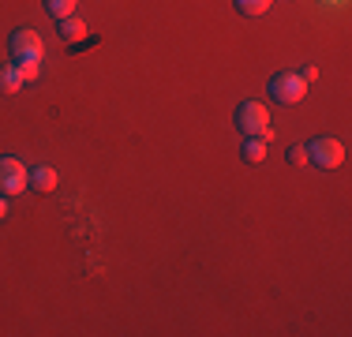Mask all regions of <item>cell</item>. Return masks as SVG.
<instances>
[{"label":"cell","instance_id":"6da1fadb","mask_svg":"<svg viewBox=\"0 0 352 337\" xmlns=\"http://www.w3.org/2000/svg\"><path fill=\"white\" fill-rule=\"evenodd\" d=\"M236 128L244 135H258V139H274L270 128V113L263 101H240L236 105Z\"/></svg>","mask_w":352,"mask_h":337},{"label":"cell","instance_id":"7a4b0ae2","mask_svg":"<svg viewBox=\"0 0 352 337\" xmlns=\"http://www.w3.org/2000/svg\"><path fill=\"white\" fill-rule=\"evenodd\" d=\"M307 162L330 173V168H338L341 162H345V142L333 139V135H318V139L307 142Z\"/></svg>","mask_w":352,"mask_h":337},{"label":"cell","instance_id":"3957f363","mask_svg":"<svg viewBox=\"0 0 352 337\" xmlns=\"http://www.w3.org/2000/svg\"><path fill=\"white\" fill-rule=\"evenodd\" d=\"M8 53H12L15 64H27V61H41V53H45V41H41V34L34 27H19L8 38Z\"/></svg>","mask_w":352,"mask_h":337},{"label":"cell","instance_id":"277c9868","mask_svg":"<svg viewBox=\"0 0 352 337\" xmlns=\"http://www.w3.org/2000/svg\"><path fill=\"white\" fill-rule=\"evenodd\" d=\"M307 94V83L300 79V72H278L270 79V98L278 105H300Z\"/></svg>","mask_w":352,"mask_h":337},{"label":"cell","instance_id":"5b68a950","mask_svg":"<svg viewBox=\"0 0 352 337\" xmlns=\"http://www.w3.org/2000/svg\"><path fill=\"white\" fill-rule=\"evenodd\" d=\"M27 176H30V168L19 157H0V195L4 199L23 195L27 191Z\"/></svg>","mask_w":352,"mask_h":337},{"label":"cell","instance_id":"8992f818","mask_svg":"<svg viewBox=\"0 0 352 337\" xmlns=\"http://www.w3.org/2000/svg\"><path fill=\"white\" fill-rule=\"evenodd\" d=\"M27 188H34V191H53L56 188V168L53 165H34L30 168V176H27Z\"/></svg>","mask_w":352,"mask_h":337},{"label":"cell","instance_id":"52a82bcc","mask_svg":"<svg viewBox=\"0 0 352 337\" xmlns=\"http://www.w3.org/2000/svg\"><path fill=\"white\" fill-rule=\"evenodd\" d=\"M56 34H60V41H68V45H75V41L87 38V23L75 19V15H64V19H56Z\"/></svg>","mask_w":352,"mask_h":337},{"label":"cell","instance_id":"ba28073f","mask_svg":"<svg viewBox=\"0 0 352 337\" xmlns=\"http://www.w3.org/2000/svg\"><path fill=\"white\" fill-rule=\"evenodd\" d=\"M27 87L19 75V64H0V94H19Z\"/></svg>","mask_w":352,"mask_h":337},{"label":"cell","instance_id":"9c48e42d","mask_svg":"<svg viewBox=\"0 0 352 337\" xmlns=\"http://www.w3.org/2000/svg\"><path fill=\"white\" fill-rule=\"evenodd\" d=\"M266 150H270V139H258V135H248V139H244V146H240V154H244V162L258 165V162L266 157Z\"/></svg>","mask_w":352,"mask_h":337},{"label":"cell","instance_id":"30bf717a","mask_svg":"<svg viewBox=\"0 0 352 337\" xmlns=\"http://www.w3.org/2000/svg\"><path fill=\"white\" fill-rule=\"evenodd\" d=\"M232 4H236V12H240V15H251V19H255V15L270 12L274 0H232Z\"/></svg>","mask_w":352,"mask_h":337},{"label":"cell","instance_id":"8fae6325","mask_svg":"<svg viewBox=\"0 0 352 337\" xmlns=\"http://www.w3.org/2000/svg\"><path fill=\"white\" fill-rule=\"evenodd\" d=\"M75 4H79V0H45V12L53 15V19H64V15L75 12Z\"/></svg>","mask_w":352,"mask_h":337},{"label":"cell","instance_id":"7c38bea8","mask_svg":"<svg viewBox=\"0 0 352 337\" xmlns=\"http://www.w3.org/2000/svg\"><path fill=\"white\" fill-rule=\"evenodd\" d=\"M19 75H23V83H34L38 75H41V64H38V61H27V64H19Z\"/></svg>","mask_w":352,"mask_h":337},{"label":"cell","instance_id":"4fadbf2b","mask_svg":"<svg viewBox=\"0 0 352 337\" xmlns=\"http://www.w3.org/2000/svg\"><path fill=\"white\" fill-rule=\"evenodd\" d=\"M289 165H307V146H289Z\"/></svg>","mask_w":352,"mask_h":337},{"label":"cell","instance_id":"5bb4252c","mask_svg":"<svg viewBox=\"0 0 352 337\" xmlns=\"http://www.w3.org/2000/svg\"><path fill=\"white\" fill-rule=\"evenodd\" d=\"M300 79H304V83H315V79H318V67H304V75H300Z\"/></svg>","mask_w":352,"mask_h":337},{"label":"cell","instance_id":"9a60e30c","mask_svg":"<svg viewBox=\"0 0 352 337\" xmlns=\"http://www.w3.org/2000/svg\"><path fill=\"white\" fill-rule=\"evenodd\" d=\"M4 217H8V199L0 195V221H4Z\"/></svg>","mask_w":352,"mask_h":337}]
</instances>
